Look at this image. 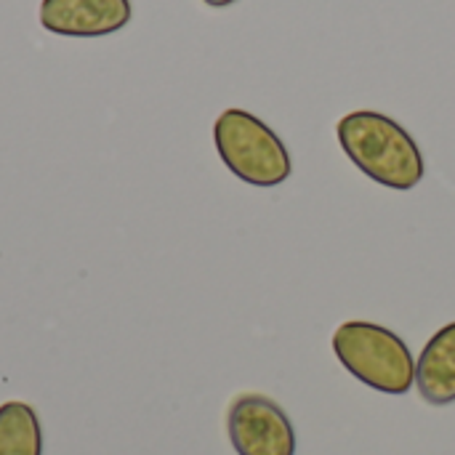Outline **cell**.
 Instances as JSON below:
<instances>
[{"label":"cell","instance_id":"obj_6","mask_svg":"<svg viewBox=\"0 0 455 455\" xmlns=\"http://www.w3.org/2000/svg\"><path fill=\"white\" fill-rule=\"evenodd\" d=\"M416 387L429 405L455 403V323L427 341L416 363Z\"/></svg>","mask_w":455,"mask_h":455},{"label":"cell","instance_id":"obj_7","mask_svg":"<svg viewBox=\"0 0 455 455\" xmlns=\"http://www.w3.org/2000/svg\"><path fill=\"white\" fill-rule=\"evenodd\" d=\"M0 455H43V429L27 403L0 405Z\"/></svg>","mask_w":455,"mask_h":455},{"label":"cell","instance_id":"obj_1","mask_svg":"<svg viewBox=\"0 0 455 455\" xmlns=\"http://www.w3.org/2000/svg\"><path fill=\"white\" fill-rule=\"evenodd\" d=\"M339 144L347 157L381 187L408 192L424 179V155L413 136L389 115L357 109L339 120Z\"/></svg>","mask_w":455,"mask_h":455},{"label":"cell","instance_id":"obj_4","mask_svg":"<svg viewBox=\"0 0 455 455\" xmlns=\"http://www.w3.org/2000/svg\"><path fill=\"white\" fill-rule=\"evenodd\" d=\"M237 455H296V432L285 411L264 395H240L227 413Z\"/></svg>","mask_w":455,"mask_h":455},{"label":"cell","instance_id":"obj_8","mask_svg":"<svg viewBox=\"0 0 455 455\" xmlns=\"http://www.w3.org/2000/svg\"><path fill=\"white\" fill-rule=\"evenodd\" d=\"M205 5H211V8H227V5H232V3H237V0H203Z\"/></svg>","mask_w":455,"mask_h":455},{"label":"cell","instance_id":"obj_5","mask_svg":"<svg viewBox=\"0 0 455 455\" xmlns=\"http://www.w3.org/2000/svg\"><path fill=\"white\" fill-rule=\"evenodd\" d=\"M131 21V0H43L40 24L53 35L101 37Z\"/></svg>","mask_w":455,"mask_h":455},{"label":"cell","instance_id":"obj_2","mask_svg":"<svg viewBox=\"0 0 455 455\" xmlns=\"http://www.w3.org/2000/svg\"><path fill=\"white\" fill-rule=\"evenodd\" d=\"M333 352L357 381L376 392L408 395L416 381V363L408 344L379 323L349 320L339 325Z\"/></svg>","mask_w":455,"mask_h":455},{"label":"cell","instance_id":"obj_3","mask_svg":"<svg viewBox=\"0 0 455 455\" xmlns=\"http://www.w3.org/2000/svg\"><path fill=\"white\" fill-rule=\"evenodd\" d=\"M213 141L224 165L245 184L277 187L293 171L283 139L245 109H224L213 125Z\"/></svg>","mask_w":455,"mask_h":455}]
</instances>
